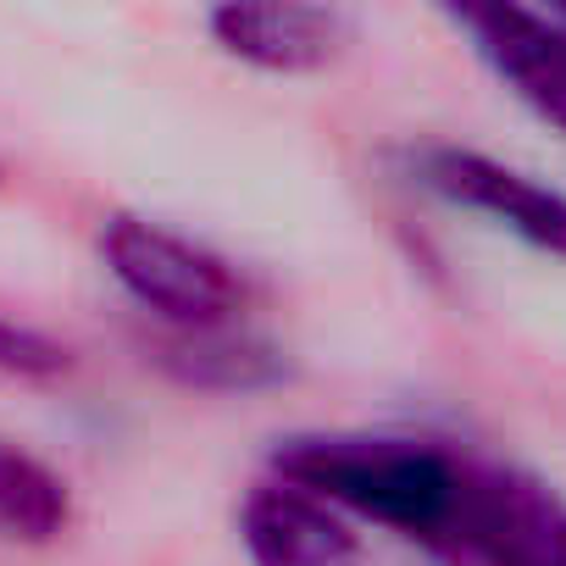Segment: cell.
<instances>
[{
  "label": "cell",
  "mask_w": 566,
  "mask_h": 566,
  "mask_svg": "<svg viewBox=\"0 0 566 566\" xmlns=\"http://www.w3.org/2000/svg\"><path fill=\"white\" fill-rule=\"evenodd\" d=\"M461 461H467V444H444L428 433H361V428L328 433L323 428V433L277 439L272 478L317 494L350 522L422 544L461 478Z\"/></svg>",
  "instance_id": "obj_1"
},
{
  "label": "cell",
  "mask_w": 566,
  "mask_h": 566,
  "mask_svg": "<svg viewBox=\"0 0 566 566\" xmlns=\"http://www.w3.org/2000/svg\"><path fill=\"white\" fill-rule=\"evenodd\" d=\"M417 549L428 566H566V494L516 461L467 450Z\"/></svg>",
  "instance_id": "obj_2"
},
{
  "label": "cell",
  "mask_w": 566,
  "mask_h": 566,
  "mask_svg": "<svg viewBox=\"0 0 566 566\" xmlns=\"http://www.w3.org/2000/svg\"><path fill=\"white\" fill-rule=\"evenodd\" d=\"M95 250L106 277L156 323V334L222 328V323H244L250 312V283L222 250L145 211L101 217Z\"/></svg>",
  "instance_id": "obj_3"
},
{
  "label": "cell",
  "mask_w": 566,
  "mask_h": 566,
  "mask_svg": "<svg viewBox=\"0 0 566 566\" xmlns=\"http://www.w3.org/2000/svg\"><path fill=\"white\" fill-rule=\"evenodd\" d=\"M406 178L422 195L511 233L533 255L566 261V189H555L489 150H472V145H411Z\"/></svg>",
  "instance_id": "obj_4"
},
{
  "label": "cell",
  "mask_w": 566,
  "mask_h": 566,
  "mask_svg": "<svg viewBox=\"0 0 566 566\" xmlns=\"http://www.w3.org/2000/svg\"><path fill=\"white\" fill-rule=\"evenodd\" d=\"M467 51L555 134L566 139V12L527 7H444Z\"/></svg>",
  "instance_id": "obj_5"
},
{
  "label": "cell",
  "mask_w": 566,
  "mask_h": 566,
  "mask_svg": "<svg viewBox=\"0 0 566 566\" xmlns=\"http://www.w3.org/2000/svg\"><path fill=\"white\" fill-rule=\"evenodd\" d=\"M211 45L266 78H317L345 62L356 45V18L339 7H301V0H233L206 12Z\"/></svg>",
  "instance_id": "obj_6"
},
{
  "label": "cell",
  "mask_w": 566,
  "mask_h": 566,
  "mask_svg": "<svg viewBox=\"0 0 566 566\" xmlns=\"http://www.w3.org/2000/svg\"><path fill=\"white\" fill-rule=\"evenodd\" d=\"M233 522L250 566H373L350 516L283 478L250 483Z\"/></svg>",
  "instance_id": "obj_7"
},
{
  "label": "cell",
  "mask_w": 566,
  "mask_h": 566,
  "mask_svg": "<svg viewBox=\"0 0 566 566\" xmlns=\"http://www.w3.org/2000/svg\"><path fill=\"white\" fill-rule=\"evenodd\" d=\"M150 361L195 395H261V389L290 384V373H295L283 345L250 323H222V328H195V334H150Z\"/></svg>",
  "instance_id": "obj_8"
},
{
  "label": "cell",
  "mask_w": 566,
  "mask_h": 566,
  "mask_svg": "<svg viewBox=\"0 0 566 566\" xmlns=\"http://www.w3.org/2000/svg\"><path fill=\"white\" fill-rule=\"evenodd\" d=\"M67 527H73L67 478L18 439H0V549H45Z\"/></svg>",
  "instance_id": "obj_9"
},
{
  "label": "cell",
  "mask_w": 566,
  "mask_h": 566,
  "mask_svg": "<svg viewBox=\"0 0 566 566\" xmlns=\"http://www.w3.org/2000/svg\"><path fill=\"white\" fill-rule=\"evenodd\" d=\"M73 373V345L45 334L40 323L0 312V378L12 384H62Z\"/></svg>",
  "instance_id": "obj_10"
}]
</instances>
